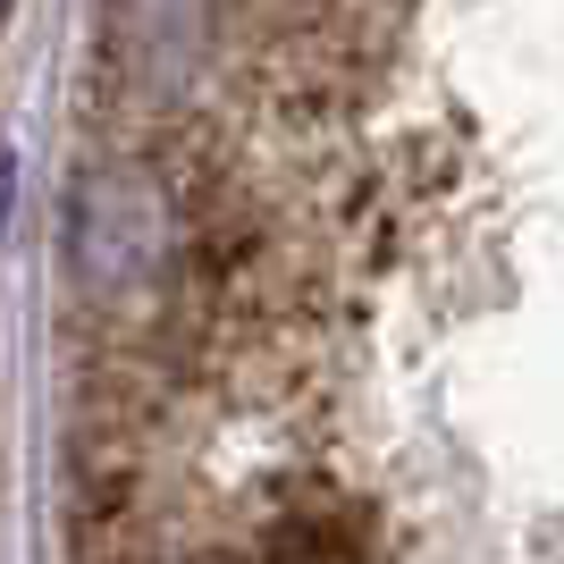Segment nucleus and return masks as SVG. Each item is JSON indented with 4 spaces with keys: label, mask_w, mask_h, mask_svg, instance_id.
Instances as JSON below:
<instances>
[{
    "label": "nucleus",
    "mask_w": 564,
    "mask_h": 564,
    "mask_svg": "<svg viewBox=\"0 0 564 564\" xmlns=\"http://www.w3.org/2000/svg\"><path fill=\"white\" fill-rule=\"evenodd\" d=\"M118 219L101 212V194L85 203V219H76V253H85V270H94L101 286L110 279H143L152 270V253H161V203H152V186H135V177H118Z\"/></svg>",
    "instance_id": "nucleus-1"
}]
</instances>
